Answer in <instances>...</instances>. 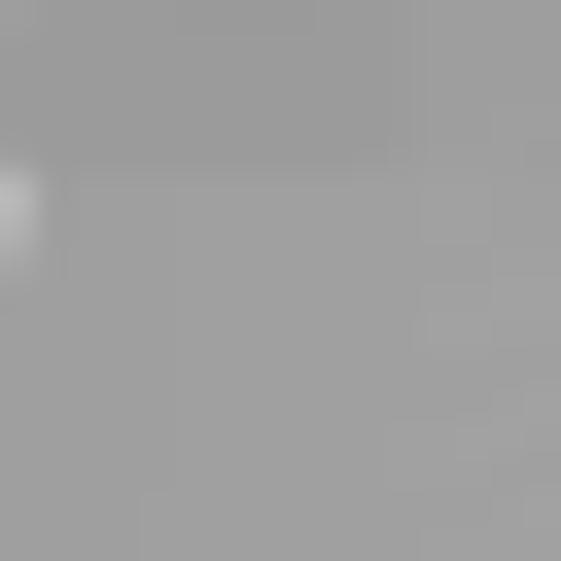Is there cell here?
<instances>
[{"label":"cell","instance_id":"6da1fadb","mask_svg":"<svg viewBox=\"0 0 561 561\" xmlns=\"http://www.w3.org/2000/svg\"><path fill=\"white\" fill-rule=\"evenodd\" d=\"M0 245H35V175H0Z\"/></svg>","mask_w":561,"mask_h":561}]
</instances>
